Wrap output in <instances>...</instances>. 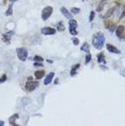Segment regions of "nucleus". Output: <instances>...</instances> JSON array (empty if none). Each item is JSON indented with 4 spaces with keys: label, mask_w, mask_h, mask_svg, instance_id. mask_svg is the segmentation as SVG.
I'll use <instances>...</instances> for the list:
<instances>
[{
    "label": "nucleus",
    "mask_w": 125,
    "mask_h": 126,
    "mask_svg": "<svg viewBox=\"0 0 125 126\" xmlns=\"http://www.w3.org/2000/svg\"><path fill=\"white\" fill-rule=\"evenodd\" d=\"M16 55H17V58H18V60L22 62H24L27 60L28 59V49L24 47H16Z\"/></svg>",
    "instance_id": "f03ea898"
},
{
    "label": "nucleus",
    "mask_w": 125,
    "mask_h": 126,
    "mask_svg": "<svg viewBox=\"0 0 125 126\" xmlns=\"http://www.w3.org/2000/svg\"><path fill=\"white\" fill-rule=\"evenodd\" d=\"M6 79H7L6 74H3V75H2V77L0 78V84H1V83H4V82L6 80Z\"/></svg>",
    "instance_id": "393cba45"
},
{
    "label": "nucleus",
    "mask_w": 125,
    "mask_h": 126,
    "mask_svg": "<svg viewBox=\"0 0 125 126\" xmlns=\"http://www.w3.org/2000/svg\"><path fill=\"white\" fill-rule=\"evenodd\" d=\"M38 85H39V82L38 81H34V80H32V79H28L25 86L26 91L28 92H31L38 88Z\"/></svg>",
    "instance_id": "20e7f679"
},
{
    "label": "nucleus",
    "mask_w": 125,
    "mask_h": 126,
    "mask_svg": "<svg viewBox=\"0 0 125 126\" xmlns=\"http://www.w3.org/2000/svg\"><path fill=\"white\" fill-rule=\"evenodd\" d=\"M69 29H76L77 28H78V23H77V21H76L75 19H69Z\"/></svg>",
    "instance_id": "2eb2a0df"
},
{
    "label": "nucleus",
    "mask_w": 125,
    "mask_h": 126,
    "mask_svg": "<svg viewBox=\"0 0 125 126\" xmlns=\"http://www.w3.org/2000/svg\"><path fill=\"white\" fill-rule=\"evenodd\" d=\"M79 12H80V8L79 7L73 6V7H71V9H70V13H71L72 15H78Z\"/></svg>",
    "instance_id": "aec40b11"
},
{
    "label": "nucleus",
    "mask_w": 125,
    "mask_h": 126,
    "mask_svg": "<svg viewBox=\"0 0 125 126\" xmlns=\"http://www.w3.org/2000/svg\"><path fill=\"white\" fill-rule=\"evenodd\" d=\"M79 67H80V64H76V65L72 67L71 70H70V76L71 77H73V76H75L77 74V70L79 69Z\"/></svg>",
    "instance_id": "dca6fc26"
},
{
    "label": "nucleus",
    "mask_w": 125,
    "mask_h": 126,
    "mask_svg": "<svg viewBox=\"0 0 125 126\" xmlns=\"http://www.w3.org/2000/svg\"><path fill=\"white\" fill-rule=\"evenodd\" d=\"M80 50L84 51V52H90V45L88 44L87 42L83 43V45L80 47Z\"/></svg>",
    "instance_id": "a211bd4d"
},
{
    "label": "nucleus",
    "mask_w": 125,
    "mask_h": 126,
    "mask_svg": "<svg viewBox=\"0 0 125 126\" xmlns=\"http://www.w3.org/2000/svg\"><path fill=\"white\" fill-rule=\"evenodd\" d=\"M54 76H55V73H54V72L48 73V74L46 76L45 79H44V85H48V84H50V83H51V81L53 80Z\"/></svg>",
    "instance_id": "1a4fd4ad"
},
{
    "label": "nucleus",
    "mask_w": 125,
    "mask_h": 126,
    "mask_svg": "<svg viewBox=\"0 0 125 126\" xmlns=\"http://www.w3.org/2000/svg\"><path fill=\"white\" fill-rule=\"evenodd\" d=\"M105 40L106 39H105V36H104L103 33L102 32H97L96 34H94L93 38H92V45L96 49L100 50L104 47Z\"/></svg>",
    "instance_id": "f257e3e1"
},
{
    "label": "nucleus",
    "mask_w": 125,
    "mask_h": 126,
    "mask_svg": "<svg viewBox=\"0 0 125 126\" xmlns=\"http://www.w3.org/2000/svg\"><path fill=\"white\" fill-rule=\"evenodd\" d=\"M14 35V31H7L6 34L3 35V40L6 42V44H10V41H11V38Z\"/></svg>",
    "instance_id": "6e6552de"
},
{
    "label": "nucleus",
    "mask_w": 125,
    "mask_h": 126,
    "mask_svg": "<svg viewBox=\"0 0 125 126\" xmlns=\"http://www.w3.org/2000/svg\"><path fill=\"white\" fill-rule=\"evenodd\" d=\"M106 47L107 49L109 51V52H111V53H114V54H121V50L118 49L115 46H113L111 44H107L106 45Z\"/></svg>",
    "instance_id": "9d476101"
},
{
    "label": "nucleus",
    "mask_w": 125,
    "mask_h": 126,
    "mask_svg": "<svg viewBox=\"0 0 125 126\" xmlns=\"http://www.w3.org/2000/svg\"><path fill=\"white\" fill-rule=\"evenodd\" d=\"M97 61L98 63H103V64H106V60H105V56H104V53L103 52H100V54H98L97 55Z\"/></svg>",
    "instance_id": "f8f14e48"
},
{
    "label": "nucleus",
    "mask_w": 125,
    "mask_h": 126,
    "mask_svg": "<svg viewBox=\"0 0 125 126\" xmlns=\"http://www.w3.org/2000/svg\"><path fill=\"white\" fill-rule=\"evenodd\" d=\"M12 14H13V3H11L9 6H8L6 11L5 12V15H6V16H11Z\"/></svg>",
    "instance_id": "f3484780"
},
{
    "label": "nucleus",
    "mask_w": 125,
    "mask_h": 126,
    "mask_svg": "<svg viewBox=\"0 0 125 126\" xmlns=\"http://www.w3.org/2000/svg\"><path fill=\"white\" fill-rule=\"evenodd\" d=\"M124 31H125V28L123 25H120L118 26L115 29L116 32V36L120 38V39H122L123 37H124Z\"/></svg>",
    "instance_id": "423d86ee"
},
{
    "label": "nucleus",
    "mask_w": 125,
    "mask_h": 126,
    "mask_svg": "<svg viewBox=\"0 0 125 126\" xmlns=\"http://www.w3.org/2000/svg\"><path fill=\"white\" fill-rule=\"evenodd\" d=\"M122 17H125V4L124 6H123V10H122V16H121V18H122Z\"/></svg>",
    "instance_id": "c756f323"
},
{
    "label": "nucleus",
    "mask_w": 125,
    "mask_h": 126,
    "mask_svg": "<svg viewBox=\"0 0 125 126\" xmlns=\"http://www.w3.org/2000/svg\"><path fill=\"white\" fill-rule=\"evenodd\" d=\"M107 1H108V0H100V5H99V6L97 7L98 12H100L101 9H103V7H104V6H105V4L107 3Z\"/></svg>",
    "instance_id": "6ab92c4d"
},
{
    "label": "nucleus",
    "mask_w": 125,
    "mask_h": 126,
    "mask_svg": "<svg viewBox=\"0 0 125 126\" xmlns=\"http://www.w3.org/2000/svg\"><path fill=\"white\" fill-rule=\"evenodd\" d=\"M4 124H5V123H4V121H0V126H3Z\"/></svg>",
    "instance_id": "7c9ffc66"
},
{
    "label": "nucleus",
    "mask_w": 125,
    "mask_h": 126,
    "mask_svg": "<svg viewBox=\"0 0 125 126\" xmlns=\"http://www.w3.org/2000/svg\"><path fill=\"white\" fill-rule=\"evenodd\" d=\"M104 26H105V28L107 29H109L111 32H113L114 30L116 29V25L114 23L110 20V19H105V21H104Z\"/></svg>",
    "instance_id": "0eeeda50"
},
{
    "label": "nucleus",
    "mask_w": 125,
    "mask_h": 126,
    "mask_svg": "<svg viewBox=\"0 0 125 126\" xmlns=\"http://www.w3.org/2000/svg\"><path fill=\"white\" fill-rule=\"evenodd\" d=\"M56 29L50 27H45L43 29H41V34L45 36H49V35H55L56 34Z\"/></svg>",
    "instance_id": "39448f33"
},
{
    "label": "nucleus",
    "mask_w": 125,
    "mask_h": 126,
    "mask_svg": "<svg viewBox=\"0 0 125 126\" xmlns=\"http://www.w3.org/2000/svg\"><path fill=\"white\" fill-rule=\"evenodd\" d=\"M45 76V70H37L35 72V77L37 79H41Z\"/></svg>",
    "instance_id": "4468645a"
},
{
    "label": "nucleus",
    "mask_w": 125,
    "mask_h": 126,
    "mask_svg": "<svg viewBox=\"0 0 125 126\" xmlns=\"http://www.w3.org/2000/svg\"><path fill=\"white\" fill-rule=\"evenodd\" d=\"M60 12L62 13V15L64 16H65L66 18H68V19H70L72 17V14L70 12H69V10L66 8L65 6H62L61 8H60Z\"/></svg>",
    "instance_id": "9b49d317"
},
{
    "label": "nucleus",
    "mask_w": 125,
    "mask_h": 126,
    "mask_svg": "<svg viewBox=\"0 0 125 126\" xmlns=\"http://www.w3.org/2000/svg\"><path fill=\"white\" fill-rule=\"evenodd\" d=\"M52 13H53V7L52 6H47L46 7H44L42 12H41V19L43 21L47 20L50 17V16L52 15Z\"/></svg>",
    "instance_id": "7ed1b4c3"
},
{
    "label": "nucleus",
    "mask_w": 125,
    "mask_h": 126,
    "mask_svg": "<svg viewBox=\"0 0 125 126\" xmlns=\"http://www.w3.org/2000/svg\"><path fill=\"white\" fill-rule=\"evenodd\" d=\"M72 42H73V44L75 45V46H78V43H79V40H78V38H72Z\"/></svg>",
    "instance_id": "cd10ccee"
},
{
    "label": "nucleus",
    "mask_w": 125,
    "mask_h": 126,
    "mask_svg": "<svg viewBox=\"0 0 125 126\" xmlns=\"http://www.w3.org/2000/svg\"><path fill=\"white\" fill-rule=\"evenodd\" d=\"M83 1H85V0H83Z\"/></svg>",
    "instance_id": "72a5a7b5"
},
{
    "label": "nucleus",
    "mask_w": 125,
    "mask_h": 126,
    "mask_svg": "<svg viewBox=\"0 0 125 126\" xmlns=\"http://www.w3.org/2000/svg\"><path fill=\"white\" fill-rule=\"evenodd\" d=\"M94 17H95V12H94V11H91V14H90V18H89L90 22H92V21H93Z\"/></svg>",
    "instance_id": "a878e982"
},
{
    "label": "nucleus",
    "mask_w": 125,
    "mask_h": 126,
    "mask_svg": "<svg viewBox=\"0 0 125 126\" xmlns=\"http://www.w3.org/2000/svg\"><path fill=\"white\" fill-rule=\"evenodd\" d=\"M69 33L72 35V36H76V35H78V32L77 30L74 29H69Z\"/></svg>",
    "instance_id": "bb28decb"
},
{
    "label": "nucleus",
    "mask_w": 125,
    "mask_h": 126,
    "mask_svg": "<svg viewBox=\"0 0 125 126\" xmlns=\"http://www.w3.org/2000/svg\"><path fill=\"white\" fill-rule=\"evenodd\" d=\"M9 1L11 2V3H15V2H16L17 0H9Z\"/></svg>",
    "instance_id": "2f4dec72"
},
{
    "label": "nucleus",
    "mask_w": 125,
    "mask_h": 126,
    "mask_svg": "<svg viewBox=\"0 0 125 126\" xmlns=\"http://www.w3.org/2000/svg\"><path fill=\"white\" fill-rule=\"evenodd\" d=\"M114 10H115V8H114V7H112V8H110L109 10H108V12L106 13V15H105V16H103L104 18H107V17H109V16H111V15H112V13L114 12Z\"/></svg>",
    "instance_id": "5701e85b"
},
{
    "label": "nucleus",
    "mask_w": 125,
    "mask_h": 126,
    "mask_svg": "<svg viewBox=\"0 0 125 126\" xmlns=\"http://www.w3.org/2000/svg\"><path fill=\"white\" fill-rule=\"evenodd\" d=\"M91 54L90 52H87V55H86V59H85V64L88 65L89 63L91 62Z\"/></svg>",
    "instance_id": "4be33fe9"
},
{
    "label": "nucleus",
    "mask_w": 125,
    "mask_h": 126,
    "mask_svg": "<svg viewBox=\"0 0 125 126\" xmlns=\"http://www.w3.org/2000/svg\"><path fill=\"white\" fill-rule=\"evenodd\" d=\"M17 119H18V114L16 113V114H13L11 117H9L8 121H9V123L11 125H16V121Z\"/></svg>",
    "instance_id": "ddd939ff"
},
{
    "label": "nucleus",
    "mask_w": 125,
    "mask_h": 126,
    "mask_svg": "<svg viewBox=\"0 0 125 126\" xmlns=\"http://www.w3.org/2000/svg\"><path fill=\"white\" fill-rule=\"evenodd\" d=\"M33 60H35V61H37V62H43L44 59L41 56H35L34 58H33Z\"/></svg>",
    "instance_id": "b1692460"
},
{
    "label": "nucleus",
    "mask_w": 125,
    "mask_h": 126,
    "mask_svg": "<svg viewBox=\"0 0 125 126\" xmlns=\"http://www.w3.org/2000/svg\"><path fill=\"white\" fill-rule=\"evenodd\" d=\"M47 62H48V63H52V60H47Z\"/></svg>",
    "instance_id": "473e14b6"
},
{
    "label": "nucleus",
    "mask_w": 125,
    "mask_h": 126,
    "mask_svg": "<svg viewBox=\"0 0 125 126\" xmlns=\"http://www.w3.org/2000/svg\"><path fill=\"white\" fill-rule=\"evenodd\" d=\"M34 66L35 67H43L44 65L42 64V62H37V61H35Z\"/></svg>",
    "instance_id": "c85d7f7f"
},
{
    "label": "nucleus",
    "mask_w": 125,
    "mask_h": 126,
    "mask_svg": "<svg viewBox=\"0 0 125 126\" xmlns=\"http://www.w3.org/2000/svg\"><path fill=\"white\" fill-rule=\"evenodd\" d=\"M57 29H58V30L60 32H62L65 30V27H64V25H63V23L60 21V22H59V24L57 25Z\"/></svg>",
    "instance_id": "412c9836"
}]
</instances>
